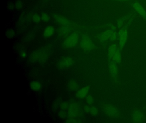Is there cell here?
<instances>
[{
    "label": "cell",
    "mask_w": 146,
    "mask_h": 123,
    "mask_svg": "<svg viewBox=\"0 0 146 123\" xmlns=\"http://www.w3.org/2000/svg\"><path fill=\"white\" fill-rule=\"evenodd\" d=\"M50 52L46 49L40 48L33 51L30 56V61L32 63L44 62L48 60Z\"/></svg>",
    "instance_id": "cell-1"
},
{
    "label": "cell",
    "mask_w": 146,
    "mask_h": 123,
    "mask_svg": "<svg viewBox=\"0 0 146 123\" xmlns=\"http://www.w3.org/2000/svg\"><path fill=\"white\" fill-rule=\"evenodd\" d=\"M130 20L126 25L120 28L119 31L118 36L119 37V48L122 50L125 45L128 37V26L129 24Z\"/></svg>",
    "instance_id": "cell-2"
},
{
    "label": "cell",
    "mask_w": 146,
    "mask_h": 123,
    "mask_svg": "<svg viewBox=\"0 0 146 123\" xmlns=\"http://www.w3.org/2000/svg\"><path fill=\"white\" fill-rule=\"evenodd\" d=\"M105 113L110 118H116L119 117L120 112L116 107L111 104H106L103 107Z\"/></svg>",
    "instance_id": "cell-3"
},
{
    "label": "cell",
    "mask_w": 146,
    "mask_h": 123,
    "mask_svg": "<svg viewBox=\"0 0 146 123\" xmlns=\"http://www.w3.org/2000/svg\"><path fill=\"white\" fill-rule=\"evenodd\" d=\"M78 34L77 32H73L65 40L63 46L66 48H71L74 47L78 42Z\"/></svg>",
    "instance_id": "cell-4"
},
{
    "label": "cell",
    "mask_w": 146,
    "mask_h": 123,
    "mask_svg": "<svg viewBox=\"0 0 146 123\" xmlns=\"http://www.w3.org/2000/svg\"><path fill=\"white\" fill-rule=\"evenodd\" d=\"M81 48L85 51H90L95 48L94 44L90 38L86 35H83L80 42Z\"/></svg>",
    "instance_id": "cell-5"
},
{
    "label": "cell",
    "mask_w": 146,
    "mask_h": 123,
    "mask_svg": "<svg viewBox=\"0 0 146 123\" xmlns=\"http://www.w3.org/2000/svg\"><path fill=\"white\" fill-rule=\"evenodd\" d=\"M74 60L70 56H64L61 57L58 62V67L61 69H66L73 65Z\"/></svg>",
    "instance_id": "cell-6"
},
{
    "label": "cell",
    "mask_w": 146,
    "mask_h": 123,
    "mask_svg": "<svg viewBox=\"0 0 146 123\" xmlns=\"http://www.w3.org/2000/svg\"><path fill=\"white\" fill-rule=\"evenodd\" d=\"M115 28H112L111 29L107 30L98 35V37L100 42L101 43H104L108 40H110L113 31Z\"/></svg>",
    "instance_id": "cell-7"
},
{
    "label": "cell",
    "mask_w": 146,
    "mask_h": 123,
    "mask_svg": "<svg viewBox=\"0 0 146 123\" xmlns=\"http://www.w3.org/2000/svg\"><path fill=\"white\" fill-rule=\"evenodd\" d=\"M132 6L134 9L141 15V17L146 20V11L141 4L137 1H135L132 3Z\"/></svg>",
    "instance_id": "cell-8"
},
{
    "label": "cell",
    "mask_w": 146,
    "mask_h": 123,
    "mask_svg": "<svg viewBox=\"0 0 146 123\" xmlns=\"http://www.w3.org/2000/svg\"><path fill=\"white\" fill-rule=\"evenodd\" d=\"M69 114L72 117H76L80 112V106L77 102H72L69 107Z\"/></svg>",
    "instance_id": "cell-9"
},
{
    "label": "cell",
    "mask_w": 146,
    "mask_h": 123,
    "mask_svg": "<svg viewBox=\"0 0 146 123\" xmlns=\"http://www.w3.org/2000/svg\"><path fill=\"white\" fill-rule=\"evenodd\" d=\"M109 71L112 76L113 77H116L117 75L118 68L117 65V63L112 60H110L109 63Z\"/></svg>",
    "instance_id": "cell-10"
},
{
    "label": "cell",
    "mask_w": 146,
    "mask_h": 123,
    "mask_svg": "<svg viewBox=\"0 0 146 123\" xmlns=\"http://www.w3.org/2000/svg\"><path fill=\"white\" fill-rule=\"evenodd\" d=\"M90 91V87L85 86L79 89L76 93V96L78 98L83 99L87 96Z\"/></svg>",
    "instance_id": "cell-11"
},
{
    "label": "cell",
    "mask_w": 146,
    "mask_h": 123,
    "mask_svg": "<svg viewBox=\"0 0 146 123\" xmlns=\"http://www.w3.org/2000/svg\"><path fill=\"white\" fill-rule=\"evenodd\" d=\"M118 47L117 45L115 44H111L108 49V59L110 60H112L115 52L117 51Z\"/></svg>",
    "instance_id": "cell-12"
},
{
    "label": "cell",
    "mask_w": 146,
    "mask_h": 123,
    "mask_svg": "<svg viewBox=\"0 0 146 123\" xmlns=\"http://www.w3.org/2000/svg\"><path fill=\"white\" fill-rule=\"evenodd\" d=\"M54 27L52 26H48L46 27L43 31V36L45 38H49L53 35L54 32Z\"/></svg>",
    "instance_id": "cell-13"
},
{
    "label": "cell",
    "mask_w": 146,
    "mask_h": 123,
    "mask_svg": "<svg viewBox=\"0 0 146 123\" xmlns=\"http://www.w3.org/2000/svg\"><path fill=\"white\" fill-rule=\"evenodd\" d=\"M132 120L135 122H141L143 119L142 114L139 111H135L132 114Z\"/></svg>",
    "instance_id": "cell-14"
},
{
    "label": "cell",
    "mask_w": 146,
    "mask_h": 123,
    "mask_svg": "<svg viewBox=\"0 0 146 123\" xmlns=\"http://www.w3.org/2000/svg\"><path fill=\"white\" fill-rule=\"evenodd\" d=\"M54 19L59 24L62 25L66 26H68L70 24V22L69 20L64 17H61V16H59V15H54Z\"/></svg>",
    "instance_id": "cell-15"
},
{
    "label": "cell",
    "mask_w": 146,
    "mask_h": 123,
    "mask_svg": "<svg viewBox=\"0 0 146 123\" xmlns=\"http://www.w3.org/2000/svg\"><path fill=\"white\" fill-rule=\"evenodd\" d=\"M121 51L119 48H118L112 59L113 61L117 64H120L122 61V54H121Z\"/></svg>",
    "instance_id": "cell-16"
},
{
    "label": "cell",
    "mask_w": 146,
    "mask_h": 123,
    "mask_svg": "<svg viewBox=\"0 0 146 123\" xmlns=\"http://www.w3.org/2000/svg\"><path fill=\"white\" fill-rule=\"evenodd\" d=\"M30 87L34 91H39L42 89V84L39 81H33L30 84Z\"/></svg>",
    "instance_id": "cell-17"
},
{
    "label": "cell",
    "mask_w": 146,
    "mask_h": 123,
    "mask_svg": "<svg viewBox=\"0 0 146 123\" xmlns=\"http://www.w3.org/2000/svg\"><path fill=\"white\" fill-rule=\"evenodd\" d=\"M68 87L72 91H76L79 88V85L74 80H70L68 83Z\"/></svg>",
    "instance_id": "cell-18"
},
{
    "label": "cell",
    "mask_w": 146,
    "mask_h": 123,
    "mask_svg": "<svg viewBox=\"0 0 146 123\" xmlns=\"http://www.w3.org/2000/svg\"><path fill=\"white\" fill-rule=\"evenodd\" d=\"M131 15V14L128 15V16H125V17H123V18L120 19L118 20L117 26L119 28H121L123 26V25L124 23L125 20H126L127 19H128L129 17H130Z\"/></svg>",
    "instance_id": "cell-19"
},
{
    "label": "cell",
    "mask_w": 146,
    "mask_h": 123,
    "mask_svg": "<svg viewBox=\"0 0 146 123\" xmlns=\"http://www.w3.org/2000/svg\"><path fill=\"white\" fill-rule=\"evenodd\" d=\"M16 35L15 31L13 29H9L6 32V36L7 38H11L14 37Z\"/></svg>",
    "instance_id": "cell-20"
},
{
    "label": "cell",
    "mask_w": 146,
    "mask_h": 123,
    "mask_svg": "<svg viewBox=\"0 0 146 123\" xmlns=\"http://www.w3.org/2000/svg\"><path fill=\"white\" fill-rule=\"evenodd\" d=\"M62 102V100L61 98H58L56 99L54 102L53 104L52 108L54 110H56V109L58 108V107H60V103Z\"/></svg>",
    "instance_id": "cell-21"
},
{
    "label": "cell",
    "mask_w": 146,
    "mask_h": 123,
    "mask_svg": "<svg viewBox=\"0 0 146 123\" xmlns=\"http://www.w3.org/2000/svg\"><path fill=\"white\" fill-rule=\"evenodd\" d=\"M41 18L40 17L39 15L37 14H35L32 17V20L35 23H38L40 21Z\"/></svg>",
    "instance_id": "cell-22"
},
{
    "label": "cell",
    "mask_w": 146,
    "mask_h": 123,
    "mask_svg": "<svg viewBox=\"0 0 146 123\" xmlns=\"http://www.w3.org/2000/svg\"><path fill=\"white\" fill-rule=\"evenodd\" d=\"M118 36V34L116 32V30H115L113 31L112 35L111 37V38H110V41H111V42H115V41L117 40V38Z\"/></svg>",
    "instance_id": "cell-23"
},
{
    "label": "cell",
    "mask_w": 146,
    "mask_h": 123,
    "mask_svg": "<svg viewBox=\"0 0 146 123\" xmlns=\"http://www.w3.org/2000/svg\"><path fill=\"white\" fill-rule=\"evenodd\" d=\"M23 7V2L21 0H18L15 4V7L18 10L21 9Z\"/></svg>",
    "instance_id": "cell-24"
},
{
    "label": "cell",
    "mask_w": 146,
    "mask_h": 123,
    "mask_svg": "<svg viewBox=\"0 0 146 123\" xmlns=\"http://www.w3.org/2000/svg\"><path fill=\"white\" fill-rule=\"evenodd\" d=\"M69 107V104L66 102H63L60 103V107L62 110H65L67 109Z\"/></svg>",
    "instance_id": "cell-25"
},
{
    "label": "cell",
    "mask_w": 146,
    "mask_h": 123,
    "mask_svg": "<svg viewBox=\"0 0 146 123\" xmlns=\"http://www.w3.org/2000/svg\"><path fill=\"white\" fill-rule=\"evenodd\" d=\"M41 19L45 22H48L50 19V17L46 13H43L41 15Z\"/></svg>",
    "instance_id": "cell-26"
},
{
    "label": "cell",
    "mask_w": 146,
    "mask_h": 123,
    "mask_svg": "<svg viewBox=\"0 0 146 123\" xmlns=\"http://www.w3.org/2000/svg\"><path fill=\"white\" fill-rule=\"evenodd\" d=\"M58 115L60 118L62 119H64L66 118V113L64 110H61L58 113Z\"/></svg>",
    "instance_id": "cell-27"
},
{
    "label": "cell",
    "mask_w": 146,
    "mask_h": 123,
    "mask_svg": "<svg viewBox=\"0 0 146 123\" xmlns=\"http://www.w3.org/2000/svg\"><path fill=\"white\" fill-rule=\"evenodd\" d=\"M90 113L92 115H97L98 114V110L95 107H92L90 109Z\"/></svg>",
    "instance_id": "cell-28"
},
{
    "label": "cell",
    "mask_w": 146,
    "mask_h": 123,
    "mask_svg": "<svg viewBox=\"0 0 146 123\" xmlns=\"http://www.w3.org/2000/svg\"><path fill=\"white\" fill-rule=\"evenodd\" d=\"M86 101H87L88 104L91 105L94 102V99L91 95H88L87 96V98H86Z\"/></svg>",
    "instance_id": "cell-29"
},
{
    "label": "cell",
    "mask_w": 146,
    "mask_h": 123,
    "mask_svg": "<svg viewBox=\"0 0 146 123\" xmlns=\"http://www.w3.org/2000/svg\"><path fill=\"white\" fill-rule=\"evenodd\" d=\"M20 54L21 57L23 58H26V56H27V54H26V52L24 50H21V51H20Z\"/></svg>",
    "instance_id": "cell-30"
},
{
    "label": "cell",
    "mask_w": 146,
    "mask_h": 123,
    "mask_svg": "<svg viewBox=\"0 0 146 123\" xmlns=\"http://www.w3.org/2000/svg\"><path fill=\"white\" fill-rule=\"evenodd\" d=\"M62 31L65 33H68L70 31V29L68 27H66V26L63 27L62 29Z\"/></svg>",
    "instance_id": "cell-31"
},
{
    "label": "cell",
    "mask_w": 146,
    "mask_h": 123,
    "mask_svg": "<svg viewBox=\"0 0 146 123\" xmlns=\"http://www.w3.org/2000/svg\"><path fill=\"white\" fill-rule=\"evenodd\" d=\"M90 109H91V108L88 106H85L84 108V111H85V112H90Z\"/></svg>",
    "instance_id": "cell-32"
},
{
    "label": "cell",
    "mask_w": 146,
    "mask_h": 123,
    "mask_svg": "<svg viewBox=\"0 0 146 123\" xmlns=\"http://www.w3.org/2000/svg\"><path fill=\"white\" fill-rule=\"evenodd\" d=\"M67 122H69V123H76V122H78V121L76 120L73 119H69V120L67 121Z\"/></svg>",
    "instance_id": "cell-33"
},
{
    "label": "cell",
    "mask_w": 146,
    "mask_h": 123,
    "mask_svg": "<svg viewBox=\"0 0 146 123\" xmlns=\"http://www.w3.org/2000/svg\"><path fill=\"white\" fill-rule=\"evenodd\" d=\"M115 1H130V0H115Z\"/></svg>",
    "instance_id": "cell-34"
},
{
    "label": "cell",
    "mask_w": 146,
    "mask_h": 123,
    "mask_svg": "<svg viewBox=\"0 0 146 123\" xmlns=\"http://www.w3.org/2000/svg\"></svg>",
    "instance_id": "cell-35"
}]
</instances>
